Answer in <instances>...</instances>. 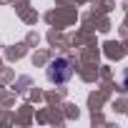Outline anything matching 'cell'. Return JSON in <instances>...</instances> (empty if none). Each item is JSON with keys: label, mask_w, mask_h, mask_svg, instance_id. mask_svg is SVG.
Here are the masks:
<instances>
[{"label": "cell", "mask_w": 128, "mask_h": 128, "mask_svg": "<svg viewBox=\"0 0 128 128\" xmlns=\"http://www.w3.org/2000/svg\"><path fill=\"white\" fill-rule=\"evenodd\" d=\"M45 76H48V80H50V83L63 86V83H68V80L73 78V63H70L68 58H55V60H50V63H48Z\"/></svg>", "instance_id": "cell-1"}, {"label": "cell", "mask_w": 128, "mask_h": 128, "mask_svg": "<svg viewBox=\"0 0 128 128\" xmlns=\"http://www.w3.org/2000/svg\"><path fill=\"white\" fill-rule=\"evenodd\" d=\"M120 83H123V88H126V90H128V68H126V70H123V78H120Z\"/></svg>", "instance_id": "cell-2"}]
</instances>
